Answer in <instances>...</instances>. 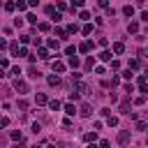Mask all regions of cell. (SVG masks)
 Returning a JSON list of instances; mask_svg holds the SVG:
<instances>
[{"label":"cell","instance_id":"obj_57","mask_svg":"<svg viewBox=\"0 0 148 148\" xmlns=\"http://www.w3.org/2000/svg\"><path fill=\"white\" fill-rule=\"evenodd\" d=\"M88 148H97V146H95V143H88Z\"/></svg>","mask_w":148,"mask_h":148},{"label":"cell","instance_id":"obj_50","mask_svg":"<svg viewBox=\"0 0 148 148\" xmlns=\"http://www.w3.org/2000/svg\"><path fill=\"white\" fill-rule=\"evenodd\" d=\"M7 125H9V120H7V118H0V130H2V127H7Z\"/></svg>","mask_w":148,"mask_h":148},{"label":"cell","instance_id":"obj_40","mask_svg":"<svg viewBox=\"0 0 148 148\" xmlns=\"http://www.w3.org/2000/svg\"><path fill=\"white\" fill-rule=\"evenodd\" d=\"M28 42H32V35H23L21 37V44H28Z\"/></svg>","mask_w":148,"mask_h":148},{"label":"cell","instance_id":"obj_7","mask_svg":"<svg viewBox=\"0 0 148 148\" xmlns=\"http://www.w3.org/2000/svg\"><path fill=\"white\" fill-rule=\"evenodd\" d=\"M139 92H143V95H148V81H146L143 76H139Z\"/></svg>","mask_w":148,"mask_h":148},{"label":"cell","instance_id":"obj_43","mask_svg":"<svg viewBox=\"0 0 148 148\" xmlns=\"http://www.w3.org/2000/svg\"><path fill=\"white\" fill-rule=\"evenodd\" d=\"M5 67H9V60L7 58H0V69H5Z\"/></svg>","mask_w":148,"mask_h":148},{"label":"cell","instance_id":"obj_28","mask_svg":"<svg viewBox=\"0 0 148 148\" xmlns=\"http://www.w3.org/2000/svg\"><path fill=\"white\" fill-rule=\"evenodd\" d=\"M37 30H39V32H49V30H51V25H49V23H39V25H37Z\"/></svg>","mask_w":148,"mask_h":148},{"label":"cell","instance_id":"obj_53","mask_svg":"<svg viewBox=\"0 0 148 148\" xmlns=\"http://www.w3.org/2000/svg\"><path fill=\"white\" fill-rule=\"evenodd\" d=\"M2 49H9V44H7L5 39H0V51H2Z\"/></svg>","mask_w":148,"mask_h":148},{"label":"cell","instance_id":"obj_19","mask_svg":"<svg viewBox=\"0 0 148 148\" xmlns=\"http://www.w3.org/2000/svg\"><path fill=\"white\" fill-rule=\"evenodd\" d=\"M60 106H62V104H60L58 99H49V109H51V111H58Z\"/></svg>","mask_w":148,"mask_h":148},{"label":"cell","instance_id":"obj_48","mask_svg":"<svg viewBox=\"0 0 148 148\" xmlns=\"http://www.w3.org/2000/svg\"><path fill=\"white\" fill-rule=\"evenodd\" d=\"M32 44H35V46H39V44H42V37H35V35H32Z\"/></svg>","mask_w":148,"mask_h":148},{"label":"cell","instance_id":"obj_56","mask_svg":"<svg viewBox=\"0 0 148 148\" xmlns=\"http://www.w3.org/2000/svg\"><path fill=\"white\" fill-rule=\"evenodd\" d=\"M12 148H21V143H14V146H12Z\"/></svg>","mask_w":148,"mask_h":148},{"label":"cell","instance_id":"obj_34","mask_svg":"<svg viewBox=\"0 0 148 148\" xmlns=\"http://www.w3.org/2000/svg\"><path fill=\"white\" fill-rule=\"evenodd\" d=\"M123 90H125V92H127V97H130V92H134V86H132V83H125V86H123Z\"/></svg>","mask_w":148,"mask_h":148},{"label":"cell","instance_id":"obj_52","mask_svg":"<svg viewBox=\"0 0 148 148\" xmlns=\"http://www.w3.org/2000/svg\"><path fill=\"white\" fill-rule=\"evenodd\" d=\"M139 56H141V60H148V53H146V51H143V49H141V51H139Z\"/></svg>","mask_w":148,"mask_h":148},{"label":"cell","instance_id":"obj_4","mask_svg":"<svg viewBox=\"0 0 148 148\" xmlns=\"http://www.w3.org/2000/svg\"><path fill=\"white\" fill-rule=\"evenodd\" d=\"M118 143H120V146H127V143H130V132H127V130H120V132H118Z\"/></svg>","mask_w":148,"mask_h":148},{"label":"cell","instance_id":"obj_6","mask_svg":"<svg viewBox=\"0 0 148 148\" xmlns=\"http://www.w3.org/2000/svg\"><path fill=\"white\" fill-rule=\"evenodd\" d=\"M111 51H113L116 56H120V53H125V44H123V42H116V44L111 46Z\"/></svg>","mask_w":148,"mask_h":148},{"label":"cell","instance_id":"obj_10","mask_svg":"<svg viewBox=\"0 0 148 148\" xmlns=\"http://www.w3.org/2000/svg\"><path fill=\"white\" fill-rule=\"evenodd\" d=\"M118 111H120V113H132V111H130V99H123L120 106H118Z\"/></svg>","mask_w":148,"mask_h":148},{"label":"cell","instance_id":"obj_54","mask_svg":"<svg viewBox=\"0 0 148 148\" xmlns=\"http://www.w3.org/2000/svg\"><path fill=\"white\" fill-rule=\"evenodd\" d=\"M141 76H143V79H146V81H148V67H146V72H143V74H141Z\"/></svg>","mask_w":148,"mask_h":148},{"label":"cell","instance_id":"obj_8","mask_svg":"<svg viewBox=\"0 0 148 148\" xmlns=\"http://www.w3.org/2000/svg\"><path fill=\"white\" fill-rule=\"evenodd\" d=\"M127 32H130V35H136V32H139V23H136V21H130V23H127Z\"/></svg>","mask_w":148,"mask_h":148},{"label":"cell","instance_id":"obj_29","mask_svg":"<svg viewBox=\"0 0 148 148\" xmlns=\"http://www.w3.org/2000/svg\"><path fill=\"white\" fill-rule=\"evenodd\" d=\"M2 7H5V9H7V12H14V9H16V2H5V5H2Z\"/></svg>","mask_w":148,"mask_h":148},{"label":"cell","instance_id":"obj_37","mask_svg":"<svg viewBox=\"0 0 148 148\" xmlns=\"http://www.w3.org/2000/svg\"><path fill=\"white\" fill-rule=\"evenodd\" d=\"M56 9H58V12H65V9H67V2H58Z\"/></svg>","mask_w":148,"mask_h":148},{"label":"cell","instance_id":"obj_32","mask_svg":"<svg viewBox=\"0 0 148 148\" xmlns=\"http://www.w3.org/2000/svg\"><path fill=\"white\" fill-rule=\"evenodd\" d=\"M139 65H141V62H139L136 58H132V60H130V69H139Z\"/></svg>","mask_w":148,"mask_h":148},{"label":"cell","instance_id":"obj_26","mask_svg":"<svg viewBox=\"0 0 148 148\" xmlns=\"http://www.w3.org/2000/svg\"><path fill=\"white\" fill-rule=\"evenodd\" d=\"M16 9H18V12H25V9H28V2L18 0V2H16Z\"/></svg>","mask_w":148,"mask_h":148},{"label":"cell","instance_id":"obj_22","mask_svg":"<svg viewBox=\"0 0 148 148\" xmlns=\"http://www.w3.org/2000/svg\"><path fill=\"white\" fill-rule=\"evenodd\" d=\"M65 113H67V118H69V116H74V113H76L74 104H65Z\"/></svg>","mask_w":148,"mask_h":148},{"label":"cell","instance_id":"obj_27","mask_svg":"<svg viewBox=\"0 0 148 148\" xmlns=\"http://www.w3.org/2000/svg\"><path fill=\"white\" fill-rule=\"evenodd\" d=\"M79 18L88 21V18H90V12H88V9H81V12H79Z\"/></svg>","mask_w":148,"mask_h":148},{"label":"cell","instance_id":"obj_44","mask_svg":"<svg viewBox=\"0 0 148 148\" xmlns=\"http://www.w3.org/2000/svg\"><path fill=\"white\" fill-rule=\"evenodd\" d=\"M97 148H111V143H109V141H106V139H102V141H99V146H97Z\"/></svg>","mask_w":148,"mask_h":148},{"label":"cell","instance_id":"obj_13","mask_svg":"<svg viewBox=\"0 0 148 148\" xmlns=\"http://www.w3.org/2000/svg\"><path fill=\"white\" fill-rule=\"evenodd\" d=\"M9 136H12V141H18V143H21V139H23L21 130H12V132H9Z\"/></svg>","mask_w":148,"mask_h":148},{"label":"cell","instance_id":"obj_14","mask_svg":"<svg viewBox=\"0 0 148 148\" xmlns=\"http://www.w3.org/2000/svg\"><path fill=\"white\" fill-rule=\"evenodd\" d=\"M95 139H97V132H95V130H92V132H86V134H83V141H88V143H92Z\"/></svg>","mask_w":148,"mask_h":148},{"label":"cell","instance_id":"obj_51","mask_svg":"<svg viewBox=\"0 0 148 148\" xmlns=\"http://www.w3.org/2000/svg\"><path fill=\"white\" fill-rule=\"evenodd\" d=\"M141 21H143V23H148V12H141Z\"/></svg>","mask_w":148,"mask_h":148},{"label":"cell","instance_id":"obj_5","mask_svg":"<svg viewBox=\"0 0 148 148\" xmlns=\"http://www.w3.org/2000/svg\"><path fill=\"white\" fill-rule=\"evenodd\" d=\"M74 92H79V95H83V92H90V86H88V83H81V81H79V83L74 86Z\"/></svg>","mask_w":148,"mask_h":148},{"label":"cell","instance_id":"obj_2","mask_svg":"<svg viewBox=\"0 0 148 148\" xmlns=\"http://www.w3.org/2000/svg\"><path fill=\"white\" fill-rule=\"evenodd\" d=\"M51 69H53V74H62V72L67 69V65H65L62 60H53V62H51Z\"/></svg>","mask_w":148,"mask_h":148},{"label":"cell","instance_id":"obj_24","mask_svg":"<svg viewBox=\"0 0 148 148\" xmlns=\"http://www.w3.org/2000/svg\"><path fill=\"white\" fill-rule=\"evenodd\" d=\"M123 14H125V16H132V14H134V7H132V5H125V7H123Z\"/></svg>","mask_w":148,"mask_h":148},{"label":"cell","instance_id":"obj_3","mask_svg":"<svg viewBox=\"0 0 148 148\" xmlns=\"http://www.w3.org/2000/svg\"><path fill=\"white\" fill-rule=\"evenodd\" d=\"M79 113H81L83 118H90V116H92V106H90L88 102H83V104L79 106Z\"/></svg>","mask_w":148,"mask_h":148},{"label":"cell","instance_id":"obj_20","mask_svg":"<svg viewBox=\"0 0 148 148\" xmlns=\"http://www.w3.org/2000/svg\"><path fill=\"white\" fill-rule=\"evenodd\" d=\"M18 49H21V46H18L16 42H12V44H9V53H12V56H18Z\"/></svg>","mask_w":148,"mask_h":148},{"label":"cell","instance_id":"obj_49","mask_svg":"<svg viewBox=\"0 0 148 148\" xmlns=\"http://www.w3.org/2000/svg\"><path fill=\"white\" fill-rule=\"evenodd\" d=\"M99 113H102V116H104V118H109V116H111V109H102V111H99Z\"/></svg>","mask_w":148,"mask_h":148},{"label":"cell","instance_id":"obj_39","mask_svg":"<svg viewBox=\"0 0 148 148\" xmlns=\"http://www.w3.org/2000/svg\"><path fill=\"white\" fill-rule=\"evenodd\" d=\"M76 30H79V25H76V23H72V25H67V32H72V35H74Z\"/></svg>","mask_w":148,"mask_h":148},{"label":"cell","instance_id":"obj_12","mask_svg":"<svg viewBox=\"0 0 148 148\" xmlns=\"http://www.w3.org/2000/svg\"><path fill=\"white\" fill-rule=\"evenodd\" d=\"M35 102H37V104H49V97H46L44 92H37V95H35Z\"/></svg>","mask_w":148,"mask_h":148},{"label":"cell","instance_id":"obj_38","mask_svg":"<svg viewBox=\"0 0 148 148\" xmlns=\"http://www.w3.org/2000/svg\"><path fill=\"white\" fill-rule=\"evenodd\" d=\"M56 12H58V9H56V7H53V5H49V7H46V14H49V16H53V14H56Z\"/></svg>","mask_w":148,"mask_h":148},{"label":"cell","instance_id":"obj_55","mask_svg":"<svg viewBox=\"0 0 148 148\" xmlns=\"http://www.w3.org/2000/svg\"><path fill=\"white\" fill-rule=\"evenodd\" d=\"M2 76H7V74H5V69H0V79H2Z\"/></svg>","mask_w":148,"mask_h":148},{"label":"cell","instance_id":"obj_58","mask_svg":"<svg viewBox=\"0 0 148 148\" xmlns=\"http://www.w3.org/2000/svg\"><path fill=\"white\" fill-rule=\"evenodd\" d=\"M69 148H74V146H69Z\"/></svg>","mask_w":148,"mask_h":148},{"label":"cell","instance_id":"obj_36","mask_svg":"<svg viewBox=\"0 0 148 148\" xmlns=\"http://www.w3.org/2000/svg\"><path fill=\"white\" fill-rule=\"evenodd\" d=\"M83 5H86L83 0H74V5H72V9H74V7H79V9H83Z\"/></svg>","mask_w":148,"mask_h":148},{"label":"cell","instance_id":"obj_17","mask_svg":"<svg viewBox=\"0 0 148 148\" xmlns=\"http://www.w3.org/2000/svg\"><path fill=\"white\" fill-rule=\"evenodd\" d=\"M37 58H42V60H49L51 56H49V49H39L37 51Z\"/></svg>","mask_w":148,"mask_h":148},{"label":"cell","instance_id":"obj_35","mask_svg":"<svg viewBox=\"0 0 148 148\" xmlns=\"http://www.w3.org/2000/svg\"><path fill=\"white\" fill-rule=\"evenodd\" d=\"M9 74H14V76H16V79H18V74H21V69H18V67H16V65H14V67H9Z\"/></svg>","mask_w":148,"mask_h":148},{"label":"cell","instance_id":"obj_41","mask_svg":"<svg viewBox=\"0 0 148 148\" xmlns=\"http://www.w3.org/2000/svg\"><path fill=\"white\" fill-rule=\"evenodd\" d=\"M65 53H67V56H69V58H72V56H74V53H76V49H74V46H67V49H65Z\"/></svg>","mask_w":148,"mask_h":148},{"label":"cell","instance_id":"obj_25","mask_svg":"<svg viewBox=\"0 0 148 148\" xmlns=\"http://www.w3.org/2000/svg\"><path fill=\"white\" fill-rule=\"evenodd\" d=\"M25 21H28V23H32V25H37V14H32V12H30V14L25 16Z\"/></svg>","mask_w":148,"mask_h":148},{"label":"cell","instance_id":"obj_16","mask_svg":"<svg viewBox=\"0 0 148 148\" xmlns=\"http://www.w3.org/2000/svg\"><path fill=\"white\" fill-rule=\"evenodd\" d=\"M46 46H49V49H53V51H58V49H60V42H58V39H49V42H46Z\"/></svg>","mask_w":148,"mask_h":148},{"label":"cell","instance_id":"obj_42","mask_svg":"<svg viewBox=\"0 0 148 148\" xmlns=\"http://www.w3.org/2000/svg\"><path fill=\"white\" fill-rule=\"evenodd\" d=\"M18 109L25 111V109H28V102H25V99H18Z\"/></svg>","mask_w":148,"mask_h":148},{"label":"cell","instance_id":"obj_47","mask_svg":"<svg viewBox=\"0 0 148 148\" xmlns=\"http://www.w3.org/2000/svg\"><path fill=\"white\" fill-rule=\"evenodd\" d=\"M146 127H148V125H146L143 120H136V130H146Z\"/></svg>","mask_w":148,"mask_h":148},{"label":"cell","instance_id":"obj_45","mask_svg":"<svg viewBox=\"0 0 148 148\" xmlns=\"http://www.w3.org/2000/svg\"><path fill=\"white\" fill-rule=\"evenodd\" d=\"M97 44H99V46H106V44H109V39H106V37H99V39H97Z\"/></svg>","mask_w":148,"mask_h":148},{"label":"cell","instance_id":"obj_9","mask_svg":"<svg viewBox=\"0 0 148 148\" xmlns=\"http://www.w3.org/2000/svg\"><path fill=\"white\" fill-rule=\"evenodd\" d=\"M90 49H92V42H81L79 44V51L81 53H90Z\"/></svg>","mask_w":148,"mask_h":148},{"label":"cell","instance_id":"obj_11","mask_svg":"<svg viewBox=\"0 0 148 148\" xmlns=\"http://www.w3.org/2000/svg\"><path fill=\"white\" fill-rule=\"evenodd\" d=\"M46 81H49V86H53V88H56V86H60V76H58V74H51Z\"/></svg>","mask_w":148,"mask_h":148},{"label":"cell","instance_id":"obj_21","mask_svg":"<svg viewBox=\"0 0 148 148\" xmlns=\"http://www.w3.org/2000/svg\"><path fill=\"white\" fill-rule=\"evenodd\" d=\"M67 62H69V67H74V69H76V67H79V65H81V60H79V58H76V56H72V58H69V60H67Z\"/></svg>","mask_w":148,"mask_h":148},{"label":"cell","instance_id":"obj_46","mask_svg":"<svg viewBox=\"0 0 148 148\" xmlns=\"http://www.w3.org/2000/svg\"><path fill=\"white\" fill-rule=\"evenodd\" d=\"M143 102H146V97H143V95H141V97H136V99H134V104H136V106H141V104H143Z\"/></svg>","mask_w":148,"mask_h":148},{"label":"cell","instance_id":"obj_1","mask_svg":"<svg viewBox=\"0 0 148 148\" xmlns=\"http://www.w3.org/2000/svg\"><path fill=\"white\" fill-rule=\"evenodd\" d=\"M14 90L21 92V95H23V92H30V88H28V83H25L23 79H14Z\"/></svg>","mask_w":148,"mask_h":148},{"label":"cell","instance_id":"obj_31","mask_svg":"<svg viewBox=\"0 0 148 148\" xmlns=\"http://www.w3.org/2000/svg\"><path fill=\"white\" fill-rule=\"evenodd\" d=\"M92 67H95V58H92V56H90V58H88V60H86V69H92Z\"/></svg>","mask_w":148,"mask_h":148},{"label":"cell","instance_id":"obj_23","mask_svg":"<svg viewBox=\"0 0 148 148\" xmlns=\"http://www.w3.org/2000/svg\"><path fill=\"white\" fill-rule=\"evenodd\" d=\"M106 125H109V127H116V125H118V116H109V118H106Z\"/></svg>","mask_w":148,"mask_h":148},{"label":"cell","instance_id":"obj_30","mask_svg":"<svg viewBox=\"0 0 148 148\" xmlns=\"http://www.w3.org/2000/svg\"><path fill=\"white\" fill-rule=\"evenodd\" d=\"M81 32H83V35H90V32H92V25H90V23H86V25L81 28Z\"/></svg>","mask_w":148,"mask_h":148},{"label":"cell","instance_id":"obj_15","mask_svg":"<svg viewBox=\"0 0 148 148\" xmlns=\"http://www.w3.org/2000/svg\"><path fill=\"white\" fill-rule=\"evenodd\" d=\"M56 37L58 39H67V30L65 28H56Z\"/></svg>","mask_w":148,"mask_h":148},{"label":"cell","instance_id":"obj_33","mask_svg":"<svg viewBox=\"0 0 148 148\" xmlns=\"http://www.w3.org/2000/svg\"><path fill=\"white\" fill-rule=\"evenodd\" d=\"M28 74H30L32 79H37V76H39V72H37V67H32V65H30V69H28Z\"/></svg>","mask_w":148,"mask_h":148},{"label":"cell","instance_id":"obj_18","mask_svg":"<svg viewBox=\"0 0 148 148\" xmlns=\"http://www.w3.org/2000/svg\"><path fill=\"white\" fill-rule=\"evenodd\" d=\"M97 58H99V60H104V62H111V51H102Z\"/></svg>","mask_w":148,"mask_h":148}]
</instances>
